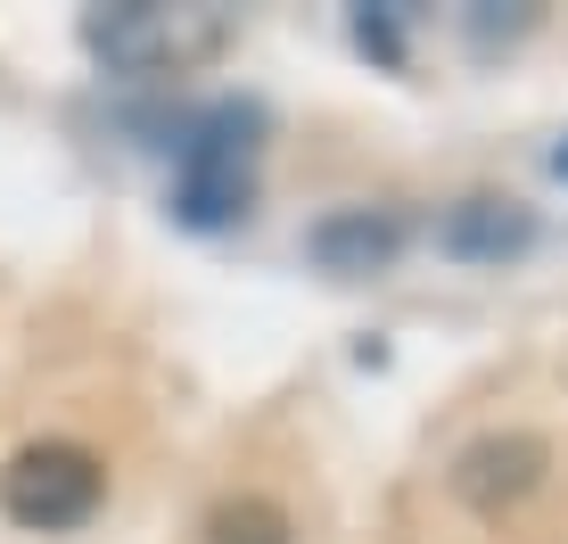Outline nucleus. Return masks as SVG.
Masks as SVG:
<instances>
[{
    "mask_svg": "<svg viewBox=\"0 0 568 544\" xmlns=\"http://www.w3.org/2000/svg\"><path fill=\"white\" fill-rule=\"evenodd\" d=\"M256 141H264V108L256 100H214L173 149V215L190 231H223L247 215L256 199Z\"/></svg>",
    "mask_w": 568,
    "mask_h": 544,
    "instance_id": "1",
    "label": "nucleus"
},
{
    "mask_svg": "<svg viewBox=\"0 0 568 544\" xmlns=\"http://www.w3.org/2000/svg\"><path fill=\"white\" fill-rule=\"evenodd\" d=\"M83 42L115 74H190L231 42V9H173V0H115L83 17Z\"/></svg>",
    "mask_w": 568,
    "mask_h": 544,
    "instance_id": "2",
    "label": "nucleus"
},
{
    "mask_svg": "<svg viewBox=\"0 0 568 544\" xmlns=\"http://www.w3.org/2000/svg\"><path fill=\"white\" fill-rule=\"evenodd\" d=\"M100 495H108V471H100V454H83V445H67V437H42V445H26V454L0 471V512L17 520V528H83L91 512H100Z\"/></svg>",
    "mask_w": 568,
    "mask_h": 544,
    "instance_id": "3",
    "label": "nucleus"
},
{
    "mask_svg": "<svg viewBox=\"0 0 568 544\" xmlns=\"http://www.w3.org/2000/svg\"><path fill=\"white\" fill-rule=\"evenodd\" d=\"M404 248V223L387 215V206H338V215H322L305 231V256L322 272H338V281H363V272H387Z\"/></svg>",
    "mask_w": 568,
    "mask_h": 544,
    "instance_id": "4",
    "label": "nucleus"
},
{
    "mask_svg": "<svg viewBox=\"0 0 568 544\" xmlns=\"http://www.w3.org/2000/svg\"><path fill=\"white\" fill-rule=\"evenodd\" d=\"M544 478V437H478L454 462V495L478 503V512H503Z\"/></svg>",
    "mask_w": 568,
    "mask_h": 544,
    "instance_id": "5",
    "label": "nucleus"
},
{
    "mask_svg": "<svg viewBox=\"0 0 568 544\" xmlns=\"http://www.w3.org/2000/svg\"><path fill=\"white\" fill-rule=\"evenodd\" d=\"M437 248L462 256V264H503V256H519V248H536V215L511 206V199H462L454 215L437 223Z\"/></svg>",
    "mask_w": 568,
    "mask_h": 544,
    "instance_id": "6",
    "label": "nucleus"
},
{
    "mask_svg": "<svg viewBox=\"0 0 568 544\" xmlns=\"http://www.w3.org/2000/svg\"><path fill=\"white\" fill-rule=\"evenodd\" d=\"M206 544H288V520H281V503L240 495V503H223V512L206 520Z\"/></svg>",
    "mask_w": 568,
    "mask_h": 544,
    "instance_id": "7",
    "label": "nucleus"
},
{
    "mask_svg": "<svg viewBox=\"0 0 568 544\" xmlns=\"http://www.w3.org/2000/svg\"><path fill=\"white\" fill-rule=\"evenodd\" d=\"M552 173H560V182H568V141H560V149H552Z\"/></svg>",
    "mask_w": 568,
    "mask_h": 544,
    "instance_id": "8",
    "label": "nucleus"
}]
</instances>
